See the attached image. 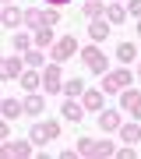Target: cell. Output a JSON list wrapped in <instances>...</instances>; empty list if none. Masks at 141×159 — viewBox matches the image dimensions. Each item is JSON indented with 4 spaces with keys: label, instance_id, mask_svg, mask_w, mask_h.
Wrapping results in <instances>:
<instances>
[{
    "label": "cell",
    "instance_id": "3",
    "mask_svg": "<svg viewBox=\"0 0 141 159\" xmlns=\"http://www.w3.org/2000/svg\"><path fill=\"white\" fill-rule=\"evenodd\" d=\"M56 134H60V127H56V124H50V120L32 127V142H39V145H42V142H53Z\"/></svg>",
    "mask_w": 141,
    "mask_h": 159
},
{
    "label": "cell",
    "instance_id": "20",
    "mask_svg": "<svg viewBox=\"0 0 141 159\" xmlns=\"http://www.w3.org/2000/svg\"><path fill=\"white\" fill-rule=\"evenodd\" d=\"M117 57L124 60V64H127V60H134V43H120V46H117Z\"/></svg>",
    "mask_w": 141,
    "mask_h": 159
},
{
    "label": "cell",
    "instance_id": "28",
    "mask_svg": "<svg viewBox=\"0 0 141 159\" xmlns=\"http://www.w3.org/2000/svg\"><path fill=\"white\" fill-rule=\"evenodd\" d=\"M127 11H130V14H138V18H141V0H130V4H127Z\"/></svg>",
    "mask_w": 141,
    "mask_h": 159
},
{
    "label": "cell",
    "instance_id": "13",
    "mask_svg": "<svg viewBox=\"0 0 141 159\" xmlns=\"http://www.w3.org/2000/svg\"><path fill=\"white\" fill-rule=\"evenodd\" d=\"M99 127H102V131H117V127H120V113H102V117H99Z\"/></svg>",
    "mask_w": 141,
    "mask_h": 159
},
{
    "label": "cell",
    "instance_id": "25",
    "mask_svg": "<svg viewBox=\"0 0 141 159\" xmlns=\"http://www.w3.org/2000/svg\"><path fill=\"white\" fill-rule=\"evenodd\" d=\"M42 18H46V25H56V21H60V14H56V7H50V11H42Z\"/></svg>",
    "mask_w": 141,
    "mask_h": 159
},
{
    "label": "cell",
    "instance_id": "31",
    "mask_svg": "<svg viewBox=\"0 0 141 159\" xmlns=\"http://www.w3.org/2000/svg\"><path fill=\"white\" fill-rule=\"evenodd\" d=\"M138 35H141V25H138Z\"/></svg>",
    "mask_w": 141,
    "mask_h": 159
},
{
    "label": "cell",
    "instance_id": "15",
    "mask_svg": "<svg viewBox=\"0 0 141 159\" xmlns=\"http://www.w3.org/2000/svg\"><path fill=\"white\" fill-rule=\"evenodd\" d=\"M25 21L32 25L35 32H39V29H46V18H42V11H25Z\"/></svg>",
    "mask_w": 141,
    "mask_h": 159
},
{
    "label": "cell",
    "instance_id": "21",
    "mask_svg": "<svg viewBox=\"0 0 141 159\" xmlns=\"http://www.w3.org/2000/svg\"><path fill=\"white\" fill-rule=\"evenodd\" d=\"M25 110H28V113H42V99L39 96H28L25 99Z\"/></svg>",
    "mask_w": 141,
    "mask_h": 159
},
{
    "label": "cell",
    "instance_id": "11",
    "mask_svg": "<svg viewBox=\"0 0 141 159\" xmlns=\"http://www.w3.org/2000/svg\"><path fill=\"white\" fill-rule=\"evenodd\" d=\"M64 117H67L71 124H78V120L85 117V110L78 106V102H71V99H67V102H64Z\"/></svg>",
    "mask_w": 141,
    "mask_h": 159
},
{
    "label": "cell",
    "instance_id": "9",
    "mask_svg": "<svg viewBox=\"0 0 141 159\" xmlns=\"http://www.w3.org/2000/svg\"><path fill=\"white\" fill-rule=\"evenodd\" d=\"M42 85L50 89V92H56V89H60V67H56V64H50V67L42 71Z\"/></svg>",
    "mask_w": 141,
    "mask_h": 159
},
{
    "label": "cell",
    "instance_id": "18",
    "mask_svg": "<svg viewBox=\"0 0 141 159\" xmlns=\"http://www.w3.org/2000/svg\"><path fill=\"white\" fill-rule=\"evenodd\" d=\"M88 35H92V39H95V43H102V39H106V35H109V29H106V25H102V21H92Z\"/></svg>",
    "mask_w": 141,
    "mask_h": 159
},
{
    "label": "cell",
    "instance_id": "1",
    "mask_svg": "<svg viewBox=\"0 0 141 159\" xmlns=\"http://www.w3.org/2000/svg\"><path fill=\"white\" fill-rule=\"evenodd\" d=\"M74 53H78V39H74V35H64V39H56V43H53V60H56V64L71 60Z\"/></svg>",
    "mask_w": 141,
    "mask_h": 159
},
{
    "label": "cell",
    "instance_id": "23",
    "mask_svg": "<svg viewBox=\"0 0 141 159\" xmlns=\"http://www.w3.org/2000/svg\"><path fill=\"white\" fill-rule=\"evenodd\" d=\"M35 43H39V46H50L53 43V32L50 29H39V32H35Z\"/></svg>",
    "mask_w": 141,
    "mask_h": 159
},
{
    "label": "cell",
    "instance_id": "17",
    "mask_svg": "<svg viewBox=\"0 0 141 159\" xmlns=\"http://www.w3.org/2000/svg\"><path fill=\"white\" fill-rule=\"evenodd\" d=\"M85 110H102V92H85Z\"/></svg>",
    "mask_w": 141,
    "mask_h": 159
},
{
    "label": "cell",
    "instance_id": "24",
    "mask_svg": "<svg viewBox=\"0 0 141 159\" xmlns=\"http://www.w3.org/2000/svg\"><path fill=\"white\" fill-rule=\"evenodd\" d=\"M25 60L32 64V67H39V64H42V50H28V53H25Z\"/></svg>",
    "mask_w": 141,
    "mask_h": 159
},
{
    "label": "cell",
    "instance_id": "33",
    "mask_svg": "<svg viewBox=\"0 0 141 159\" xmlns=\"http://www.w3.org/2000/svg\"><path fill=\"white\" fill-rule=\"evenodd\" d=\"M0 102H4V99H0Z\"/></svg>",
    "mask_w": 141,
    "mask_h": 159
},
{
    "label": "cell",
    "instance_id": "6",
    "mask_svg": "<svg viewBox=\"0 0 141 159\" xmlns=\"http://www.w3.org/2000/svg\"><path fill=\"white\" fill-rule=\"evenodd\" d=\"M124 85H130V71H127V67H124V71L106 74V92H120Z\"/></svg>",
    "mask_w": 141,
    "mask_h": 159
},
{
    "label": "cell",
    "instance_id": "5",
    "mask_svg": "<svg viewBox=\"0 0 141 159\" xmlns=\"http://www.w3.org/2000/svg\"><path fill=\"white\" fill-rule=\"evenodd\" d=\"M120 106H124V113L141 117V92H124L120 96Z\"/></svg>",
    "mask_w": 141,
    "mask_h": 159
},
{
    "label": "cell",
    "instance_id": "30",
    "mask_svg": "<svg viewBox=\"0 0 141 159\" xmlns=\"http://www.w3.org/2000/svg\"><path fill=\"white\" fill-rule=\"evenodd\" d=\"M50 4H53V7H60V4H67V0H50Z\"/></svg>",
    "mask_w": 141,
    "mask_h": 159
},
{
    "label": "cell",
    "instance_id": "10",
    "mask_svg": "<svg viewBox=\"0 0 141 159\" xmlns=\"http://www.w3.org/2000/svg\"><path fill=\"white\" fill-rule=\"evenodd\" d=\"M0 110H4V117H7V120H14V117H21V113H25V102H18V99H4V102H0Z\"/></svg>",
    "mask_w": 141,
    "mask_h": 159
},
{
    "label": "cell",
    "instance_id": "19",
    "mask_svg": "<svg viewBox=\"0 0 141 159\" xmlns=\"http://www.w3.org/2000/svg\"><path fill=\"white\" fill-rule=\"evenodd\" d=\"M60 89L67 92V99H71V96H81V92H85V81H78V78H71L67 85H60Z\"/></svg>",
    "mask_w": 141,
    "mask_h": 159
},
{
    "label": "cell",
    "instance_id": "14",
    "mask_svg": "<svg viewBox=\"0 0 141 159\" xmlns=\"http://www.w3.org/2000/svg\"><path fill=\"white\" fill-rule=\"evenodd\" d=\"M0 21H4V25H18V21H25V14L18 11V7H7V11L0 14Z\"/></svg>",
    "mask_w": 141,
    "mask_h": 159
},
{
    "label": "cell",
    "instance_id": "26",
    "mask_svg": "<svg viewBox=\"0 0 141 159\" xmlns=\"http://www.w3.org/2000/svg\"><path fill=\"white\" fill-rule=\"evenodd\" d=\"M99 11H102V7H99V4H95V0H88V4H85V14H88V18H95V14H99Z\"/></svg>",
    "mask_w": 141,
    "mask_h": 159
},
{
    "label": "cell",
    "instance_id": "2",
    "mask_svg": "<svg viewBox=\"0 0 141 159\" xmlns=\"http://www.w3.org/2000/svg\"><path fill=\"white\" fill-rule=\"evenodd\" d=\"M117 148L109 142H92V138H81L78 142V156H113Z\"/></svg>",
    "mask_w": 141,
    "mask_h": 159
},
{
    "label": "cell",
    "instance_id": "7",
    "mask_svg": "<svg viewBox=\"0 0 141 159\" xmlns=\"http://www.w3.org/2000/svg\"><path fill=\"white\" fill-rule=\"evenodd\" d=\"M28 152H32V145H28V142H7L4 148H0V156H7V159H21V156H28Z\"/></svg>",
    "mask_w": 141,
    "mask_h": 159
},
{
    "label": "cell",
    "instance_id": "27",
    "mask_svg": "<svg viewBox=\"0 0 141 159\" xmlns=\"http://www.w3.org/2000/svg\"><path fill=\"white\" fill-rule=\"evenodd\" d=\"M14 50H28V39H25V35H14Z\"/></svg>",
    "mask_w": 141,
    "mask_h": 159
},
{
    "label": "cell",
    "instance_id": "16",
    "mask_svg": "<svg viewBox=\"0 0 141 159\" xmlns=\"http://www.w3.org/2000/svg\"><path fill=\"white\" fill-rule=\"evenodd\" d=\"M21 85L28 92H35V89H39V74H35V71H21Z\"/></svg>",
    "mask_w": 141,
    "mask_h": 159
},
{
    "label": "cell",
    "instance_id": "29",
    "mask_svg": "<svg viewBox=\"0 0 141 159\" xmlns=\"http://www.w3.org/2000/svg\"><path fill=\"white\" fill-rule=\"evenodd\" d=\"M7 134H11V131H7V124L0 120V138H7Z\"/></svg>",
    "mask_w": 141,
    "mask_h": 159
},
{
    "label": "cell",
    "instance_id": "32",
    "mask_svg": "<svg viewBox=\"0 0 141 159\" xmlns=\"http://www.w3.org/2000/svg\"><path fill=\"white\" fill-rule=\"evenodd\" d=\"M138 78H141V71H138Z\"/></svg>",
    "mask_w": 141,
    "mask_h": 159
},
{
    "label": "cell",
    "instance_id": "22",
    "mask_svg": "<svg viewBox=\"0 0 141 159\" xmlns=\"http://www.w3.org/2000/svg\"><path fill=\"white\" fill-rule=\"evenodd\" d=\"M106 14H109V21H113V25H120V21H124V18H127V11H124V7H120V4H117V7H109Z\"/></svg>",
    "mask_w": 141,
    "mask_h": 159
},
{
    "label": "cell",
    "instance_id": "4",
    "mask_svg": "<svg viewBox=\"0 0 141 159\" xmlns=\"http://www.w3.org/2000/svg\"><path fill=\"white\" fill-rule=\"evenodd\" d=\"M81 57H85V64H88L92 71H99V74L106 71V57H102V50H99V46H88V50H85Z\"/></svg>",
    "mask_w": 141,
    "mask_h": 159
},
{
    "label": "cell",
    "instance_id": "12",
    "mask_svg": "<svg viewBox=\"0 0 141 159\" xmlns=\"http://www.w3.org/2000/svg\"><path fill=\"white\" fill-rule=\"evenodd\" d=\"M120 138H124V142H141V127L138 124H124L120 127Z\"/></svg>",
    "mask_w": 141,
    "mask_h": 159
},
{
    "label": "cell",
    "instance_id": "8",
    "mask_svg": "<svg viewBox=\"0 0 141 159\" xmlns=\"http://www.w3.org/2000/svg\"><path fill=\"white\" fill-rule=\"evenodd\" d=\"M21 74V60L18 57H0V78H14Z\"/></svg>",
    "mask_w": 141,
    "mask_h": 159
}]
</instances>
